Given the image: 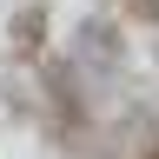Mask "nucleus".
I'll return each instance as SVG.
<instances>
[{"label":"nucleus","mask_w":159,"mask_h":159,"mask_svg":"<svg viewBox=\"0 0 159 159\" xmlns=\"http://www.w3.org/2000/svg\"><path fill=\"white\" fill-rule=\"evenodd\" d=\"M152 159H159V152H152Z\"/></svg>","instance_id":"nucleus-1"}]
</instances>
